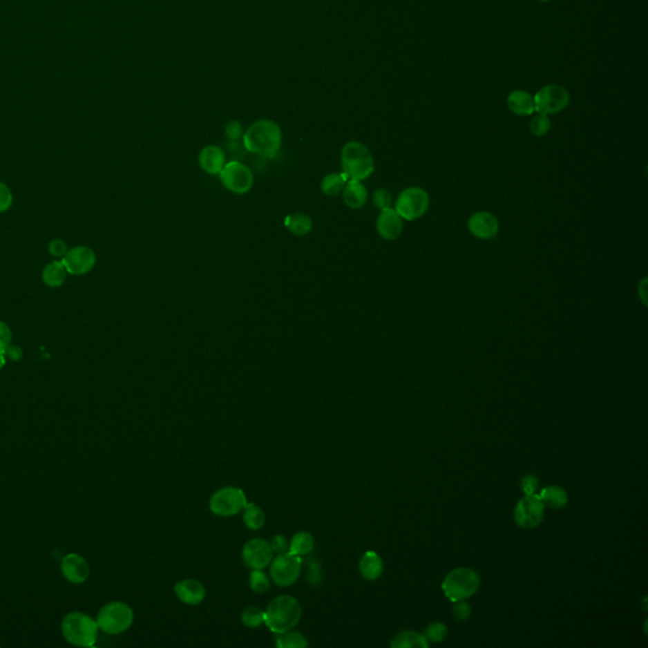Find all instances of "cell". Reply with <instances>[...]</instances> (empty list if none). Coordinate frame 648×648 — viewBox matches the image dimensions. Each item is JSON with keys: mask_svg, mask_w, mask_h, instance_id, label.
Segmentation results:
<instances>
[{"mask_svg": "<svg viewBox=\"0 0 648 648\" xmlns=\"http://www.w3.org/2000/svg\"><path fill=\"white\" fill-rule=\"evenodd\" d=\"M281 142V129L275 122L269 120L255 122L243 133L246 150L265 159H274L280 151Z\"/></svg>", "mask_w": 648, "mask_h": 648, "instance_id": "obj_1", "label": "cell"}, {"mask_svg": "<svg viewBox=\"0 0 648 648\" xmlns=\"http://www.w3.org/2000/svg\"><path fill=\"white\" fill-rule=\"evenodd\" d=\"M302 618V605L292 595L272 599L265 611V625L272 633H284L293 629Z\"/></svg>", "mask_w": 648, "mask_h": 648, "instance_id": "obj_2", "label": "cell"}, {"mask_svg": "<svg viewBox=\"0 0 648 648\" xmlns=\"http://www.w3.org/2000/svg\"><path fill=\"white\" fill-rule=\"evenodd\" d=\"M341 166L348 180H365L375 171L372 153L365 144L357 141H350L343 146Z\"/></svg>", "mask_w": 648, "mask_h": 648, "instance_id": "obj_3", "label": "cell"}, {"mask_svg": "<svg viewBox=\"0 0 648 648\" xmlns=\"http://www.w3.org/2000/svg\"><path fill=\"white\" fill-rule=\"evenodd\" d=\"M99 627L95 619L82 611H73L61 622L64 638L76 647H91L98 638Z\"/></svg>", "mask_w": 648, "mask_h": 648, "instance_id": "obj_4", "label": "cell"}, {"mask_svg": "<svg viewBox=\"0 0 648 648\" xmlns=\"http://www.w3.org/2000/svg\"><path fill=\"white\" fill-rule=\"evenodd\" d=\"M135 614L128 604L122 602L108 603L98 611L97 623L99 629L106 634H121L128 631Z\"/></svg>", "mask_w": 648, "mask_h": 648, "instance_id": "obj_5", "label": "cell"}, {"mask_svg": "<svg viewBox=\"0 0 648 648\" xmlns=\"http://www.w3.org/2000/svg\"><path fill=\"white\" fill-rule=\"evenodd\" d=\"M480 587V578L479 575L470 569L460 567L456 569L446 576L442 582V590L445 595L453 602L466 600L470 596L474 595Z\"/></svg>", "mask_w": 648, "mask_h": 648, "instance_id": "obj_6", "label": "cell"}, {"mask_svg": "<svg viewBox=\"0 0 648 648\" xmlns=\"http://www.w3.org/2000/svg\"><path fill=\"white\" fill-rule=\"evenodd\" d=\"M428 193L419 187H410L400 193L395 202V211L403 220L413 222L423 217L430 209Z\"/></svg>", "mask_w": 648, "mask_h": 648, "instance_id": "obj_7", "label": "cell"}, {"mask_svg": "<svg viewBox=\"0 0 648 648\" xmlns=\"http://www.w3.org/2000/svg\"><path fill=\"white\" fill-rule=\"evenodd\" d=\"M247 504V497L238 488L226 486L216 491L209 500V509L218 517H234Z\"/></svg>", "mask_w": 648, "mask_h": 648, "instance_id": "obj_8", "label": "cell"}, {"mask_svg": "<svg viewBox=\"0 0 648 648\" xmlns=\"http://www.w3.org/2000/svg\"><path fill=\"white\" fill-rule=\"evenodd\" d=\"M219 179L223 187L234 194H246L254 187V173L249 166L240 161L228 162L219 173Z\"/></svg>", "mask_w": 648, "mask_h": 648, "instance_id": "obj_9", "label": "cell"}, {"mask_svg": "<svg viewBox=\"0 0 648 648\" xmlns=\"http://www.w3.org/2000/svg\"><path fill=\"white\" fill-rule=\"evenodd\" d=\"M535 112L550 115L560 113L570 103L569 91L558 84H550L537 91L535 97Z\"/></svg>", "mask_w": 648, "mask_h": 648, "instance_id": "obj_10", "label": "cell"}, {"mask_svg": "<svg viewBox=\"0 0 648 648\" xmlns=\"http://www.w3.org/2000/svg\"><path fill=\"white\" fill-rule=\"evenodd\" d=\"M302 570V560L290 552H285L272 558L270 578L279 587H290L298 580Z\"/></svg>", "mask_w": 648, "mask_h": 648, "instance_id": "obj_11", "label": "cell"}, {"mask_svg": "<svg viewBox=\"0 0 648 648\" xmlns=\"http://www.w3.org/2000/svg\"><path fill=\"white\" fill-rule=\"evenodd\" d=\"M544 517V505L541 499L533 495H526L520 499V503L514 511V520L517 524L523 529H532L537 527Z\"/></svg>", "mask_w": 648, "mask_h": 648, "instance_id": "obj_12", "label": "cell"}, {"mask_svg": "<svg viewBox=\"0 0 648 648\" xmlns=\"http://www.w3.org/2000/svg\"><path fill=\"white\" fill-rule=\"evenodd\" d=\"M242 558L245 565L251 570H264L265 567L271 564L274 551L266 540L254 538L245 544Z\"/></svg>", "mask_w": 648, "mask_h": 648, "instance_id": "obj_13", "label": "cell"}, {"mask_svg": "<svg viewBox=\"0 0 648 648\" xmlns=\"http://www.w3.org/2000/svg\"><path fill=\"white\" fill-rule=\"evenodd\" d=\"M65 265L68 274L71 275H85L90 272L97 264L95 252L86 246H77L68 249L66 255L61 258Z\"/></svg>", "mask_w": 648, "mask_h": 648, "instance_id": "obj_14", "label": "cell"}, {"mask_svg": "<svg viewBox=\"0 0 648 648\" xmlns=\"http://www.w3.org/2000/svg\"><path fill=\"white\" fill-rule=\"evenodd\" d=\"M468 228L470 234L479 240H491L499 234V220L490 211H480L474 213L468 218Z\"/></svg>", "mask_w": 648, "mask_h": 648, "instance_id": "obj_15", "label": "cell"}, {"mask_svg": "<svg viewBox=\"0 0 648 648\" xmlns=\"http://www.w3.org/2000/svg\"><path fill=\"white\" fill-rule=\"evenodd\" d=\"M61 573L68 582L83 584L90 575V567L83 556L77 553H68L61 561Z\"/></svg>", "mask_w": 648, "mask_h": 648, "instance_id": "obj_16", "label": "cell"}, {"mask_svg": "<svg viewBox=\"0 0 648 648\" xmlns=\"http://www.w3.org/2000/svg\"><path fill=\"white\" fill-rule=\"evenodd\" d=\"M403 218L394 208L380 211L377 219V231L385 241H395L403 234Z\"/></svg>", "mask_w": 648, "mask_h": 648, "instance_id": "obj_17", "label": "cell"}, {"mask_svg": "<svg viewBox=\"0 0 648 648\" xmlns=\"http://www.w3.org/2000/svg\"><path fill=\"white\" fill-rule=\"evenodd\" d=\"M173 590L178 599L188 605H198L202 603L207 595V590L204 588L203 584L196 579H185V580L180 581L175 585Z\"/></svg>", "mask_w": 648, "mask_h": 648, "instance_id": "obj_18", "label": "cell"}, {"mask_svg": "<svg viewBox=\"0 0 648 648\" xmlns=\"http://www.w3.org/2000/svg\"><path fill=\"white\" fill-rule=\"evenodd\" d=\"M199 165L209 175H219L226 165V155L218 146H205L199 153Z\"/></svg>", "mask_w": 648, "mask_h": 648, "instance_id": "obj_19", "label": "cell"}, {"mask_svg": "<svg viewBox=\"0 0 648 648\" xmlns=\"http://www.w3.org/2000/svg\"><path fill=\"white\" fill-rule=\"evenodd\" d=\"M368 189L362 184V181L348 180L346 187L342 191L343 203L346 204L350 209H361L368 202Z\"/></svg>", "mask_w": 648, "mask_h": 648, "instance_id": "obj_20", "label": "cell"}, {"mask_svg": "<svg viewBox=\"0 0 648 648\" xmlns=\"http://www.w3.org/2000/svg\"><path fill=\"white\" fill-rule=\"evenodd\" d=\"M511 112L520 117H527L535 113L533 97L526 90H513L506 99Z\"/></svg>", "mask_w": 648, "mask_h": 648, "instance_id": "obj_21", "label": "cell"}, {"mask_svg": "<svg viewBox=\"0 0 648 648\" xmlns=\"http://www.w3.org/2000/svg\"><path fill=\"white\" fill-rule=\"evenodd\" d=\"M384 570L383 560L374 551H368L360 561V573L366 580H377Z\"/></svg>", "mask_w": 648, "mask_h": 648, "instance_id": "obj_22", "label": "cell"}, {"mask_svg": "<svg viewBox=\"0 0 648 648\" xmlns=\"http://www.w3.org/2000/svg\"><path fill=\"white\" fill-rule=\"evenodd\" d=\"M68 276V270L61 260L53 261L47 265L42 272V280L48 287H60Z\"/></svg>", "mask_w": 648, "mask_h": 648, "instance_id": "obj_23", "label": "cell"}, {"mask_svg": "<svg viewBox=\"0 0 648 648\" xmlns=\"http://www.w3.org/2000/svg\"><path fill=\"white\" fill-rule=\"evenodd\" d=\"M538 497L541 499V502H542L544 506L547 505L552 509H561L569 502V497H567L565 489H562L560 486H555V485H551V486H547V488L541 490Z\"/></svg>", "mask_w": 648, "mask_h": 648, "instance_id": "obj_24", "label": "cell"}, {"mask_svg": "<svg viewBox=\"0 0 648 648\" xmlns=\"http://www.w3.org/2000/svg\"><path fill=\"white\" fill-rule=\"evenodd\" d=\"M285 227L290 234L302 237L312 232L313 222L309 216L304 213H294V214L287 216L285 219Z\"/></svg>", "mask_w": 648, "mask_h": 648, "instance_id": "obj_25", "label": "cell"}, {"mask_svg": "<svg viewBox=\"0 0 648 648\" xmlns=\"http://www.w3.org/2000/svg\"><path fill=\"white\" fill-rule=\"evenodd\" d=\"M347 181L348 178L343 173H328L321 181V190L327 196H339L346 187Z\"/></svg>", "mask_w": 648, "mask_h": 648, "instance_id": "obj_26", "label": "cell"}, {"mask_svg": "<svg viewBox=\"0 0 648 648\" xmlns=\"http://www.w3.org/2000/svg\"><path fill=\"white\" fill-rule=\"evenodd\" d=\"M428 645L430 643L423 634L412 632V631L400 632L392 638V648H427Z\"/></svg>", "mask_w": 648, "mask_h": 648, "instance_id": "obj_27", "label": "cell"}, {"mask_svg": "<svg viewBox=\"0 0 648 648\" xmlns=\"http://www.w3.org/2000/svg\"><path fill=\"white\" fill-rule=\"evenodd\" d=\"M314 549V538L309 532H299L289 542V552L299 558L308 555Z\"/></svg>", "mask_w": 648, "mask_h": 648, "instance_id": "obj_28", "label": "cell"}, {"mask_svg": "<svg viewBox=\"0 0 648 648\" xmlns=\"http://www.w3.org/2000/svg\"><path fill=\"white\" fill-rule=\"evenodd\" d=\"M266 517L261 508L254 503H247L243 509V523L251 531H258L264 527Z\"/></svg>", "mask_w": 648, "mask_h": 648, "instance_id": "obj_29", "label": "cell"}, {"mask_svg": "<svg viewBox=\"0 0 648 648\" xmlns=\"http://www.w3.org/2000/svg\"><path fill=\"white\" fill-rule=\"evenodd\" d=\"M275 645L279 648H304L308 646L305 636L295 631L275 633Z\"/></svg>", "mask_w": 648, "mask_h": 648, "instance_id": "obj_30", "label": "cell"}, {"mask_svg": "<svg viewBox=\"0 0 648 648\" xmlns=\"http://www.w3.org/2000/svg\"><path fill=\"white\" fill-rule=\"evenodd\" d=\"M241 619L243 626L255 629L265 625V611L258 607H249L242 611Z\"/></svg>", "mask_w": 648, "mask_h": 648, "instance_id": "obj_31", "label": "cell"}, {"mask_svg": "<svg viewBox=\"0 0 648 648\" xmlns=\"http://www.w3.org/2000/svg\"><path fill=\"white\" fill-rule=\"evenodd\" d=\"M249 588L257 594L266 593L270 589L269 575L263 570H252L249 579Z\"/></svg>", "mask_w": 648, "mask_h": 648, "instance_id": "obj_32", "label": "cell"}, {"mask_svg": "<svg viewBox=\"0 0 648 648\" xmlns=\"http://www.w3.org/2000/svg\"><path fill=\"white\" fill-rule=\"evenodd\" d=\"M529 128L532 135L535 137L546 136L551 129V120L547 114L537 113L532 118Z\"/></svg>", "mask_w": 648, "mask_h": 648, "instance_id": "obj_33", "label": "cell"}, {"mask_svg": "<svg viewBox=\"0 0 648 648\" xmlns=\"http://www.w3.org/2000/svg\"><path fill=\"white\" fill-rule=\"evenodd\" d=\"M372 203L379 211H386L392 208V193L385 188H379L372 194Z\"/></svg>", "mask_w": 648, "mask_h": 648, "instance_id": "obj_34", "label": "cell"}, {"mask_svg": "<svg viewBox=\"0 0 648 648\" xmlns=\"http://www.w3.org/2000/svg\"><path fill=\"white\" fill-rule=\"evenodd\" d=\"M447 636V628H446L445 625L442 623H432L430 626H428V628L426 629V640L432 643H439V642L444 641Z\"/></svg>", "mask_w": 648, "mask_h": 648, "instance_id": "obj_35", "label": "cell"}, {"mask_svg": "<svg viewBox=\"0 0 648 648\" xmlns=\"http://www.w3.org/2000/svg\"><path fill=\"white\" fill-rule=\"evenodd\" d=\"M13 205V194L4 182H0V213L9 211Z\"/></svg>", "mask_w": 648, "mask_h": 648, "instance_id": "obj_36", "label": "cell"}, {"mask_svg": "<svg viewBox=\"0 0 648 648\" xmlns=\"http://www.w3.org/2000/svg\"><path fill=\"white\" fill-rule=\"evenodd\" d=\"M68 251V249L66 242L59 240V238L53 240V241L48 243V252H50L51 256L56 257V258H62V257L66 255Z\"/></svg>", "mask_w": 648, "mask_h": 648, "instance_id": "obj_37", "label": "cell"}, {"mask_svg": "<svg viewBox=\"0 0 648 648\" xmlns=\"http://www.w3.org/2000/svg\"><path fill=\"white\" fill-rule=\"evenodd\" d=\"M520 488L526 495H533L540 488V482L535 475H526L520 482Z\"/></svg>", "mask_w": 648, "mask_h": 648, "instance_id": "obj_38", "label": "cell"}, {"mask_svg": "<svg viewBox=\"0 0 648 648\" xmlns=\"http://www.w3.org/2000/svg\"><path fill=\"white\" fill-rule=\"evenodd\" d=\"M12 339L13 336L9 325L0 321V354H4L8 347L12 345Z\"/></svg>", "mask_w": 648, "mask_h": 648, "instance_id": "obj_39", "label": "cell"}, {"mask_svg": "<svg viewBox=\"0 0 648 648\" xmlns=\"http://www.w3.org/2000/svg\"><path fill=\"white\" fill-rule=\"evenodd\" d=\"M270 546H271L274 553L281 555V553L289 552V541H287V538L285 535H274L271 542H270Z\"/></svg>", "mask_w": 648, "mask_h": 648, "instance_id": "obj_40", "label": "cell"}, {"mask_svg": "<svg viewBox=\"0 0 648 648\" xmlns=\"http://www.w3.org/2000/svg\"><path fill=\"white\" fill-rule=\"evenodd\" d=\"M471 614V607L465 600L456 602L453 607V616L459 620H466Z\"/></svg>", "mask_w": 648, "mask_h": 648, "instance_id": "obj_41", "label": "cell"}, {"mask_svg": "<svg viewBox=\"0 0 648 648\" xmlns=\"http://www.w3.org/2000/svg\"><path fill=\"white\" fill-rule=\"evenodd\" d=\"M226 136L234 141H237L238 138L243 137L241 123L237 121L229 122L226 126Z\"/></svg>", "mask_w": 648, "mask_h": 648, "instance_id": "obj_42", "label": "cell"}, {"mask_svg": "<svg viewBox=\"0 0 648 648\" xmlns=\"http://www.w3.org/2000/svg\"><path fill=\"white\" fill-rule=\"evenodd\" d=\"M4 357L6 359H9L12 361H21L23 357V350L19 346H15V345H10L8 347L7 350L4 351Z\"/></svg>", "mask_w": 648, "mask_h": 648, "instance_id": "obj_43", "label": "cell"}, {"mask_svg": "<svg viewBox=\"0 0 648 648\" xmlns=\"http://www.w3.org/2000/svg\"><path fill=\"white\" fill-rule=\"evenodd\" d=\"M313 579H316L314 584H318L319 581L322 580V570H321V566L318 562H312L309 567H308V581L310 584L313 582Z\"/></svg>", "mask_w": 648, "mask_h": 648, "instance_id": "obj_44", "label": "cell"}, {"mask_svg": "<svg viewBox=\"0 0 648 648\" xmlns=\"http://www.w3.org/2000/svg\"><path fill=\"white\" fill-rule=\"evenodd\" d=\"M638 296L641 302L647 305V278H643L641 283L638 284Z\"/></svg>", "mask_w": 648, "mask_h": 648, "instance_id": "obj_45", "label": "cell"}, {"mask_svg": "<svg viewBox=\"0 0 648 648\" xmlns=\"http://www.w3.org/2000/svg\"><path fill=\"white\" fill-rule=\"evenodd\" d=\"M4 365H6V357H4V354H0V370L4 368Z\"/></svg>", "mask_w": 648, "mask_h": 648, "instance_id": "obj_46", "label": "cell"}, {"mask_svg": "<svg viewBox=\"0 0 648 648\" xmlns=\"http://www.w3.org/2000/svg\"><path fill=\"white\" fill-rule=\"evenodd\" d=\"M540 1H543V3H547V1H551V0H540Z\"/></svg>", "mask_w": 648, "mask_h": 648, "instance_id": "obj_47", "label": "cell"}]
</instances>
